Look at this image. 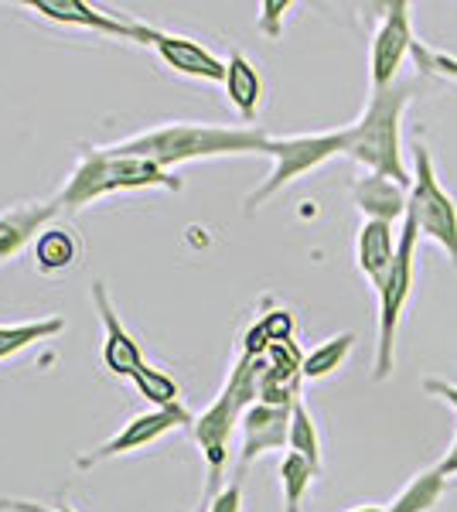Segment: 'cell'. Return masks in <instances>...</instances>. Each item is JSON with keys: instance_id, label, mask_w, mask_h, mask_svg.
<instances>
[{"instance_id": "6da1fadb", "label": "cell", "mask_w": 457, "mask_h": 512, "mask_svg": "<svg viewBox=\"0 0 457 512\" xmlns=\"http://www.w3.org/2000/svg\"><path fill=\"white\" fill-rule=\"evenodd\" d=\"M270 134L260 127H215V123H168L144 134L103 147L116 158H144L157 168L171 171L174 164L202 161V158H226V154H263Z\"/></svg>"}, {"instance_id": "7a4b0ae2", "label": "cell", "mask_w": 457, "mask_h": 512, "mask_svg": "<svg viewBox=\"0 0 457 512\" xmlns=\"http://www.w3.org/2000/svg\"><path fill=\"white\" fill-rule=\"evenodd\" d=\"M413 86L393 82L389 89H376L365 106V113L348 127V158L369 168V175L393 178L410 188L413 175H406L403 164V113L410 106Z\"/></svg>"}, {"instance_id": "3957f363", "label": "cell", "mask_w": 457, "mask_h": 512, "mask_svg": "<svg viewBox=\"0 0 457 512\" xmlns=\"http://www.w3.org/2000/svg\"><path fill=\"white\" fill-rule=\"evenodd\" d=\"M137 188L181 192V178H174L171 171L157 168V164L144 158H116V154H106L103 147H93V151H86L79 158V168L72 171V178L65 181V188L58 192L55 202L65 212H76L103 195L137 192Z\"/></svg>"}, {"instance_id": "277c9868", "label": "cell", "mask_w": 457, "mask_h": 512, "mask_svg": "<svg viewBox=\"0 0 457 512\" xmlns=\"http://www.w3.org/2000/svg\"><path fill=\"white\" fill-rule=\"evenodd\" d=\"M348 151V127L345 130H328V134H301V137H270L267 151L273 158V171L263 178L260 188H253L246 198V212H256L260 205H267L273 195L284 192L290 181H297L307 171L321 168L324 161L338 158Z\"/></svg>"}, {"instance_id": "5b68a950", "label": "cell", "mask_w": 457, "mask_h": 512, "mask_svg": "<svg viewBox=\"0 0 457 512\" xmlns=\"http://www.w3.org/2000/svg\"><path fill=\"white\" fill-rule=\"evenodd\" d=\"M417 239H420L417 226L406 216L396 263L376 291L379 294V345H376V373H372L376 383L393 376V366H396V335H400L406 301H410V294H413V256H417Z\"/></svg>"}, {"instance_id": "8992f818", "label": "cell", "mask_w": 457, "mask_h": 512, "mask_svg": "<svg viewBox=\"0 0 457 512\" xmlns=\"http://www.w3.org/2000/svg\"><path fill=\"white\" fill-rule=\"evenodd\" d=\"M406 216L413 219L420 236L444 246L451 263L457 267V205H454V198L440 188L434 158H430V151L423 144L413 147V185H410Z\"/></svg>"}, {"instance_id": "52a82bcc", "label": "cell", "mask_w": 457, "mask_h": 512, "mask_svg": "<svg viewBox=\"0 0 457 512\" xmlns=\"http://www.w3.org/2000/svg\"><path fill=\"white\" fill-rule=\"evenodd\" d=\"M246 407L232 396L226 386L222 393L215 396V403L205 410L202 417H195V441L202 448V458H205V468H209V482H205V506L222 492V475H226V465H229V441H232V431L236 424L243 420Z\"/></svg>"}, {"instance_id": "ba28073f", "label": "cell", "mask_w": 457, "mask_h": 512, "mask_svg": "<svg viewBox=\"0 0 457 512\" xmlns=\"http://www.w3.org/2000/svg\"><path fill=\"white\" fill-rule=\"evenodd\" d=\"M413 28H410V4L406 0H393L386 4L382 24L372 35V52H369V79H372V93L376 89H389L400 76V65L406 62V55L413 52Z\"/></svg>"}, {"instance_id": "9c48e42d", "label": "cell", "mask_w": 457, "mask_h": 512, "mask_svg": "<svg viewBox=\"0 0 457 512\" xmlns=\"http://www.w3.org/2000/svg\"><path fill=\"white\" fill-rule=\"evenodd\" d=\"M137 45H151L164 59V65L174 72H181V76L205 79V82L226 79V62H222L215 52H209L205 45H198L195 38L171 35V31H161V28H154V24L137 21Z\"/></svg>"}, {"instance_id": "30bf717a", "label": "cell", "mask_w": 457, "mask_h": 512, "mask_svg": "<svg viewBox=\"0 0 457 512\" xmlns=\"http://www.w3.org/2000/svg\"><path fill=\"white\" fill-rule=\"evenodd\" d=\"M185 424H195L191 410L181 403V407H171V410H151V414H137L130 424H123V431H116L110 441L99 444L93 454L79 458V468H93L99 461H110L116 454H127V451H137V448H147L154 444L157 437H164L174 427H185Z\"/></svg>"}, {"instance_id": "8fae6325", "label": "cell", "mask_w": 457, "mask_h": 512, "mask_svg": "<svg viewBox=\"0 0 457 512\" xmlns=\"http://www.w3.org/2000/svg\"><path fill=\"white\" fill-rule=\"evenodd\" d=\"M290 414H294V407H270V403H253V407L246 410L243 420H239V427H243V451H239L236 482L246 475V468L253 465L260 454L287 448Z\"/></svg>"}, {"instance_id": "7c38bea8", "label": "cell", "mask_w": 457, "mask_h": 512, "mask_svg": "<svg viewBox=\"0 0 457 512\" xmlns=\"http://www.w3.org/2000/svg\"><path fill=\"white\" fill-rule=\"evenodd\" d=\"M93 304H96L99 318H103V328H106V342H103L106 369H110L113 376L134 379L140 369L147 366L144 352H140V345L134 342V335H130L127 328L120 325V318H116L113 301H110V294H106L103 280H96V284H93Z\"/></svg>"}, {"instance_id": "4fadbf2b", "label": "cell", "mask_w": 457, "mask_h": 512, "mask_svg": "<svg viewBox=\"0 0 457 512\" xmlns=\"http://www.w3.org/2000/svg\"><path fill=\"white\" fill-rule=\"evenodd\" d=\"M28 11H35V14H41V18H48L55 24H72V28H86V31H96V35L137 41V21L134 18H113V14L82 4V0H31Z\"/></svg>"}, {"instance_id": "5bb4252c", "label": "cell", "mask_w": 457, "mask_h": 512, "mask_svg": "<svg viewBox=\"0 0 457 512\" xmlns=\"http://www.w3.org/2000/svg\"><path fill=\"white\" fill-rule=\"evenodd\" d=\"M352 198L369 222H389V226H393L396 219H406L410 188L400 185V181H393V178L365 175L352 185Z\"/></svg>"}, {"instance_id": "9a60e30c", "label": "cell", "mask_w": 457, "mask_h": 512, "mask_svg": "<svg viewBox=\"0 0 457 512\" xmlns=\"http://www.w3.org/2000/svg\"><path fill=\"white\" fill-rule=\"evenodd\" d=\"M58 212H62V205L58 202L18 205V209L4 212V216H0V260L21 253L31 239H38Z\"/></svg>"}, {"instance_id": "2e32d148", "label": "cell", "mask_w": 457, "mask_h": 512, "mask_svg": "<svg viewBox=\"0 0 457 512\" xmlns=\"http://www.w3.org/2000/svg\"><path fill=\"white\" fill-rule=\"evenodd\" d=\"M396 250H400V243H396L393 236V226L389 222H362V233H359V270L365 274L372 287H382V280L389 277V270H393L396 263Z\"/></svg>"}, {"instance_id": "e0dca14e", "label": "cell", "mask_w": 457, "mask_h": 512, "mask_svg": "<svg viewBox=\"0 0 457 512\" xmlns=\"http://www.w3.org/2000/svg\"><path fill=\"white\" fill-rule=\"evenodd\" d=\"M226 96L229 103L236 106V113L243 120H256L260 113V103H263V79H260V69L246 59L243 52H232L229 62H226Z\"/></svg>"}, {"instance_id": "ac0fdd59", "label": "cell", "mask_w": 457, "mask_h": 512, "mask_svg": "<svg viewBox=\"0 0 457 512\" xmlns=\"http://www.w3.org/2000/svg\"><path fill=\"white\" fill-rule=\"evenodd\" d=\"M79 260V239L69 226H48L35 239V263L41 274H62V270L76 267Z\"/></svg>"}, {"instance_id": "d6986e66", "label": "cell", "mask_w": 457, "mask_h": 512, "mask_svg": "<svg viewBox=\"0 0 457 512\" xmlns=\"http://www.w3.org/2000/svg\"><path fill=\"white\" fill-rule=\"evenodd\" d=\"M444 489H447V478L430 468V472H420L413 478L406 489L396 495V502H389L386 512H434V506L444 499Z\"/></svg>"}, {"instance_id": "ffe728a7", "label": "cell", "mask_w": 457, "mask_h": 512, "mask_svg": "<svg viewBox=\"0 0 457 512\" xmlns=\"http://www.w3.org/2000/svg\"><path fill=\"white\" fill-rule=\"evenodd\" d=\"M287 448L294 454H301L307 465L314 468V472L321 475V437H318V424H314V417L307 414V407L301 400L294 403V414H290V441Z\"/></svg>"}, {"instance_id": "44dd1931", "label": "cell", "mask_w": 457, "mask_h": 512, "mask_svg": "<svg viewBox=\"0 0 457 512\" xmlns=\"http://www.w3.org/2000/svg\"><path fill=\"white\" fill-rule=\"evenodd\" d=\"M352 345H355V332H342L328 338V342H321L311 355H304V379H328L335 369H342Z\"/></svg>"}, {"instance_id": "7402d4cb", "label": "cell", "mask_w": 457, "mask_h": 512, "mask_svg": "<svg viewBox=\"0 0 457 512\" xmlns=\"http://www.w3.org/2000/svg\"><path fill=\"white\" fill-rule=\"evenodd\" d=\"M318 478L311 465L301 458V454L287 451L284 461H280V485H284V509L287 512H301V502L307 489H311V482Z\"/></svg>"}, {"instance_id": "603a6c76", "label": "cell", "mask_w": 457, "mask_h": 512, "mask_svg": "<svg viewBox=\"0 0 457 512\" xmlns=\"http://www.w3.org/2000/svg\"><path fill=\"white\" fill-rule=\"evenodd\" d=\"M65 328L62 318H45V321H28V325H0V359L7 355H18L21 349H28L31 342L41 338H52Z\"/></svg>"}, {"instance_id": "cb8c5ba5", "label": "cell", "mask_w": 457, "mask_h": 512, "mask_svg": "<svg viewBox=\"0 0 457 512\" xmlns=\"http://www.w3.org/2000/svg\"><path fill=\"white\" fill-rule=\"evenodd\" d=\"M134 386L140 393L147 396V403H154V410H171V407H181V390L178 383L161 373V369L154 366H144L140 373L134 376Z\"/></svg>"}, {"instance_id": "d4e9b609", "label": "cell", "mask_w": 457, "mask_h": 512, "mask_svg": "<svg viewBox=\"0 0 457 512\" xmlns=\"http://www.w3.org/2000/svg\"><path fill=\"white\" fill-rule=\"evenodd\" d=\"M290 11V0H263L260 4V31L270 38H280L284 35V14Z\"/></svg>"}, {"instance_id": "484cf974", "label": "cell", "mask_w": 457, "mask_h": 512, "mask_svg": "<svg viewBox=\"0 0 457 512\" xmlns=\"http://www.w3.org/2000/svg\"><path fill=\"white\" fill-rule=\"evenodd\" d=\"M413 59H417L430 76H447V79H457V59L451 55H440V52H427V48L413 45Z\"/></svg>"}, {"instance_id": "4316f807", "label": "cell", "mask_w": 457, "mask_h": 512, "mask_svg": "<svg viewBox=\"0 0 457 512\" xmlns=\"http://www.w3.org/2000/svg\"><path fill=\"white\" fill-rule=\"evenodd\" d=\"M260 325L267 328L270 342H294V315H290V311L284 308L270 311V315L260 318Z\"/></svg>"}, {"instance_id": "83f0119b", "label": "cell", "mask_w": 457, "mask_h": 512, "mask_svg": "<svg viewBox=\"0 0 457 512\" xmlns=\"http://www.w3.org/2000/svg\"><path fill=\"white\" fill-rule=\"evenodd\" d=\"M209 512H243V482H229L209 502Z\"/></svg>"}, {"instance_id": "f1b7e54d", "label": "cell", "mask_w": 457, "mask_h": 512, "mask_svg": "<svg viewBox=\"0 0 457 512\" xmlns=\"http://www.w3.org/2000/svg\"><path fill=\"white\" fill-rule=\"evenodd\" d=\"M423 390H427L430 396H437V400L451 403V407L457 410V386H451L447 379H423Z\"/></svg>"}, {"instance_id": "f546056e", "label": "cell", "mask_w": 457, "mask_h": 512, "mask_svg": "<svg viewBox=\"0 0 457 512\" xmlns=\"http://www.w3.org/2000/svg\"><path fill=\"white\" fill-rule=\"evenodd\" d=\"M0 512H52L45 506H38V502H28V499H0ZM55 512H76L72 506H62Z\"/></svg>"}, {"instance_id": "4dcf8cb0", "label": "cell", "mask_w": 457, "mask_h": 512, "mask_svg": "<svg viewBox=\"0 0 457 512\" xmlns=\"http://www.w3.org/2000/svg\"><path fill=\"white\" fill-rule=\"evenodd\" d=\"M437 472L444 475V478L457 475V434H454V444H451V451H447L444 458L437 461Z\"/></svg>"}, {"instance_id": "1f68e13d", "label": "cell", "mask_w": 457, "mask_h": 512, "mask_svg": "<svg viewBox=\"0 0 457 512\" xmlns=\"http://www.w3.org/2000/svg\"><path fill=\"white\" fill-rule=\"evenodd\" d=\"M352 512H386V506H362V509H352Z\"/></svg>"}]
</instances>
